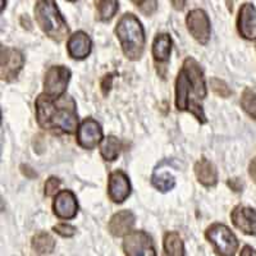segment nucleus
<instances>
[{
  "mask_svg": "<svg viewBox=\"0 0 256 256\" xmlns=\"http://www.w3.org/2000/svg\"><path fill=\"white\" fill-rule=\"evenodd\" d=\"M206 95L204 70L195 58L187 56L176 78V108L192 114L201 124H205L208 120L202 102Z\"/></svg>",
  "mask_w": 256,
  "mask_h": 256,
  "instance_id": "obj_1",
  "label": "nucleus"
},
{
  "mask_svg": "<svg viewBox=\"0 0 256 256\" xmlns=\"http://www.w3.org/2000/svg\"><path fill=\"white\" fill-rule=\"evenodd\" d=\"M36 120L41 128L54 134H72L78 130L77 104L72 96L52 98L40 94L35 102Z\"/></svg>",
  "mask_w": 256,
  "mask_h": 256,
  "instance_id": "obj_2",
  "label": "nucleus"
},
{
  "mask_svg": "<svg viewBox=\"0 0 256 256\" xmlns=\"http://www.w3.org/2000/svg\"><path fill=\"white\" fill-rule=\"evenodd\" d=\"M114 32L126 58L130 60L141 59L145 50L146 36L140 20L134 13H126L120 18Z\"/></svg>",
  "mask_w": 256,
  "mask_h": 256,
  "instance_id": "obj_3",
  "label": "nucleus"
},
{
  "mask_svg": "<svg viewBox=\"0 0 256 256\" xmlns=\"http://www.w3.org/2000/svg\"><path fill=\"white\" fill-rule=\"evenodd\" d=\"M34 12H35L38 27L48 38L56 42H60L67 38L70 34V27L67 24V20H64L62 13L59 12L56 2L38 0L35 3Z\"/></svg>",
  "mask_w": 256,
  "mask_h": 256,
  "instance_id": "obj_4",
  "label": "nucleus"
},
{
  "mask_svg": "<svg viewBox=\"0 0 256 256\" xmlns=\"http://www.w3.org/2000/svg\"><path fill=\"white\" fill-rule=\"evenodd\" d=\"M205 238L218 256H234L238 250V240L226 224L212 223L205 230Z\"/></svg>",
  "mask_w": 256,
  "mask_h": 256,
  "instance_id": "obj_5",
  "label": "nucleus"
},
{
  "mask_svg": "<svg viewBox=\"0 0 256 256\" xmlns=\"http://www.w3.org/2000/svg\"><path fill=\"white\" fill-rule=\"evenodd\" d=\"M122 248L126 256H158L152 238L145 230H132L123 238Z\"/></svg>",
  "mask_w": 256,
  "mask_h": 256,
  "instance_id": "obj_6",
  "label": "nucleus"
},
{
  "mask_svg": "<svg viewBox=\"0 0 256 256\" xmlns=\"http://www.w3.org/2000/svg\"><path fill=\"white\" fill-rule=\"evenodd\" d=\"M0 76L6 82H13L24 66V56L22 52L14 48L2 45L0 49Z\"/></svg>",
  "mask_w": 256,
  "mask_h": 256,
  "instance_id": "obj_7",
  "label": "nucleus"
},
{
  "mask_svg": "<svg viewBox=\"0 0 256 256\" xmlns=\"http://www.w3.org/2000/svg\"><path fill=\"white\" fill-rule=\"evenodd\" d=\"M186 26L190 35L198 41V44L206 45L210 40L212 24L210 18L204 9H192L186 16Z\"/></svg>",
  "mask_w": 256,
  "mask_h": 256,
  "instance_id": "obj_8",
  "label": "nucleus"
},
{
  "mask_svg": "<svg viewBox=\"0 0 256 256\" xmlns=\"http://www.w3.org/2000/svg\"><path fill=\"white\" fill-rule=\"evenodd\" d=\"M72 73L64 66H52L45 74L44 94L52 98H60L66 95Z\"/></svg>",
  "mask_w": 256,
  "mask_h": 256,
  "instance_id": "obj_9",
  "label": "nucleus"
},
{
  "mask_svg": "<svg viewBox=\"0 0 256 256\" xmlns=\"http://www.w3.org/2000/svg\"><path fill=\"white\" fill-rule=\"evenodd\" d=\"M76 141L82 148L86 150H92L98 145H102L104 141V134L100 123L91 116L84 118L77 130Z\"/></svg>",
  "mask_w": 256,
  "mask_h": 256,
  "instance_id": "obj_10",
  "label": "nucleus"
},
{
  "mask_svg": "<svg viewBox=\"0 0 256 256\" xmlns=\"http://www.w3.org/2000/svg\"><path fill=\"white\" fill-rule=\"evenodd\" d=\"M52 212L56 218L62 220H70L78 212V202L76 195L70 190H62L58 195L54 196Z\"/></svg>",
  "mask_w": 256,
  "mask_h": 256,
  "instance_id": "obj_11",
  "label": "nucleus"
},
{
  "mask_svg": "<svg viewBox=\"0 0 256 256\" xmlns=\"http://www.w3.org/2000/svg\"><path fill=\"white\" fill-rule=\"evenodd\" d=\"M132 191L130 178L123 170L118 169L109 174L108 196L114 204H122L130 198Z\"/></svg>",
  "mask_w": 256,
  "mask_h": 256,
  "instance_id": "obj_12",
  "label": "nucleus"
},
{
  "mask_svg": "<svg viewBox=\"0 0 256 256\" xmlns=\"http://www.w3.org/2000/svg\"><path fill=\"white\" fill-rule=\"evenodd\" d=\"M237 31L244 40H256V8L252 3H244L240 8Z\"/></svg>",
  "mask_w": 256,
  "mask_h": 256,
  "instance_id": "obj_13",
  "label": "nucleus"
},
{
  "mask_svg": "<svg viewBox=\"0 0 256 256\" xmlns=\"http://www.w3.org/2000/svg\"><path fill=\"white\" fill-rule=\"evenodd\" d=\"M233 226L248 236H256V210L252 208L237 205L230 212Z\"/></svg>",
  "mask_w": 256,
  "mask_h": 256,
  "instance_id": "obj_14",
  "label": "nucleus"
},
{
  "mask_svg": "<svg viewBox=\"0 0 256 256\" xmlns=\"http://www.w3.org/2000/svg\"><path fill=\"white\" fill-rule=\"evenodd\" d=\"M92 49V41L90 36L84 31H77L70 36L67 41L68 56L76 60H82L90 56Z\"/></svg>",
  "mask_w": 256,
  "mask_h": 256,
  "instance_id": "obj_15",
  "label": "nucleus"
},
{
  "mask_svg": "<svg viewBox=\"0 0 256 256\" xmlns=\"http://www.w3.org/2000/svg\"><path fill=\"white\" fill-rule=\"evenodd\" d=\"M136 223V216L131 210H120L116 212L108 223V230L112 236L123 237L132 232Z\"/></svg>",
  "mask_w": 256,
  "mask_h": 256,
  "instance_id": "obj_16",
  "label": "nucleus"
},
{
  "mask_svg": "<svg viewBox=\"0 0 256 256\" xmlns=\"http://www.w3.org/2000/svg\"><path fill=\"white\" fill-rule=\"evenodd\" d=\"M152 58L158 68L163 67V64L168 63L170 52H172V38L169 34H158L152 41Z\"/></svg>",
  "mask_w": 256,
  "mask_h": 256,
  "instance_id": "obj_17",
  "label": "nucleus"
},
{
  "mask_svg": "<svg viewBox=\"0 0 256 256\" xmlns=\"http://www.w3.org/2000/svg\"><path fill=\"white\" fill-rule=\"evenodd\" d=\"M195 176L198 180L205 187H214L218 184V172L216 166L208 160L206 158H201L195 164Z\"/></svg>",
  "mask_w": 256,
  "mask_h": 256,
  "instance_id": "obj_18",
  "label": "nucleus"
},
{
  "mask_svg": "<svg viewBox=\"0 0 256 256\" xmlns=\"http://www.w3.org/2000/svg\"><path fill=\"white\" fill-rule=\"evenodd\" d=\"M164 256H186L184 244L177 232H166L163 240Z\"/></svg>",
  "mask_w": 256,
  "mask_h": 256,
  "instance_id": "obj_19",
  "label": "nucleus"
},
{
  "mask_svg": "<svg viewBox=\"0 0 256 256\" xmlns=\"http://www.w3.org/2000/svg\"><path fill=\"white\" fill-rule=\"evenodd\" d=\"M32 250L38 255H49L56 248V240L46 232H38L32 237Z\"/></svg>",
  "mask_w": 256,
  "mask_h": 256,
  "instance_id": "obj_20",
  "label": "nucleus"
},
{
  "mask_svg": "<svg viewBox=\"0 0 256 256\" xmlns=\"http://www.w3.org/2000/svg\"><path fill=\"white\" fill-rule=\"evenodd\" d=\"M120 150H122V142L118 137L110 136L105 137L104 141L100 145V154H102V159L106 162H113L116 158L120 156Z\"/></svg>",
  "mask_w": 256,
  "mask_h": 256,
  "instance_id": "obj_21",
  "label": "nucleus"
},
{
  "mask_svg": "<svg viewBox=\"0 0 256 256\" xmlns=\"http://www.w3.org/2000/svg\"><path fill=\"white\" fill-rule=\"evenodd\" d=\"M95 8L96 14H98L96 20L108 22L116 14L120 9V3L116 0H99V2H95Z\"/></svg>",
  "mask_w": 256,
  "mask_h": 256,
  "instance_id": "obj_22",
  "label": "nucleus"
},
{
  "mask_svg": "<svg viewBox=\"0 0 256 256\" xmlns=\"http://www.w3.org/2000/svg\"><path fill=\"white\" fill-rule=\"evenodd\" d=\"M152 184L160 192H168L174 188L176 178L166 170H155L152 176Z\"/></svg>",
  "mask_w": 256,
  "mask_h": 256,
  "instance_id": "obj_23",
  "label": "nucleus"
},
{
  "mask_svg": "<svg viewBox=\"0 0 256 256\" xmlns=\"http://www.w3.org/2000/svg\"><path fill=\"white\" fill-rule=\"evenodd\" d=\"M241 108L248 116L256 120V86H250L244 90L241 95Z\"/></svg>",
  "mask_w": 256,
  "mask_h": 256,
  "instance_id": "obj_24",
  "label": "nucleus"
},
{
  "mask_svg": "<svg viewBox=\"0 0 256 256\" xmlns=\"http://www.w3.org/2000/svg\"><path fill=\"white\" fill-rule=\"evenodd\" d=\"M210 88L218 96L223 98V99H227L230 98L232 91L230 88H228V84L223 81V80L218 78V77H212L210 78Z\"/></svg>",
  "mask_w": 256,
  "mask_h": 256,
  "instance_id": "obj_25",
  "label": "nucleus"
},
{
  "mask_svg": "<svg viewBox=\"0 0 256 256\" xmlns=\"http://www.w3.org/2000/svg\"><path fill=\"white\" fill-rule=\"evenodd\" d=\"M134 4H136V6L140 9V12L144 13L145 16H152L156 12L158 9V2L155 0H144V2H136L134 0L132 2Z\"/></svg>",
  "mask_w": 256,
  "mask_h": 256,
  "instance_id": "obj_26",
  "label": "nucleus"
},
{
  "mask_svg": "<svg viewBox=\"0 0 256 256\" xmlns=\"http://www.w3.org/2000/svg\"><path fill=\"white\" fill-rule=\"evenodd\" d=\"M52 230H54L56 233H58L59 236L67 237V238L73 237L77 232L76 227H73V226H70V224H67V223L56 224V226H54V227H52Z\"/></svg>",
  "mask_w": 256,
  "mask_h": 256,
  "instance_id": "obj_27",
  "label": "nucleus"
},
{
  "mask_svg": "<svg viewBox=\"0 0 256 256\" xmlns=\"http://www.w3.org/2000/svg\"><path fill=\"white\" fill-rule=\"evenodd\" d=\"M59 186H60V180L56 177H50L49 180H46L45 182V195L46 196H54V195H58V190Z\"/></svg>",
  "mask_w": 256,
  "mask_h": 256,
  "instance_id": "obj_28",
  "label": "nucleus"
},
{
  "mask_svg": "<svg viewBox=\"0 0 256 256\" xmlns=\"http://www.w3.org/2000/svg\"><path fill=\"white\" fill-rule=\"evenodd\" d=\"M116 73H108V74H105L102 78V81H100V88H102V92L104 96L108 95L109 91H110L114 76H116Z\"/></svg>",
  "mask_w": 256,
  "mask_h": 256,
  "instance_id": "obj_29",
  "label": "nucleus"
},
{
  "mask_svg": "<svg viewBox=\"0 0 256 256\" xmlns=\"http://www.w3.org/2000/svg\"><path fill=\"white\" fill-rule=\"evenodd\" d=\"M227 184L230 187V190L236 192L242 191V188H244V184H242V180L240 178H230L227 180Z\"/></svg>",
  "mask_w": 256,
  "mask_h": 256,
  "instance_id": "obj_30",
  "label": "nucleus"
},
{
  "mask_svg": "<svg viewBox=\"0 0 256 256\" xmlns=\"http://www.w3.org/2000/svg\"><path fill=\"white\" fill-rule=\"evenodd\" d=\"M20 172H22L24 176H26L27 178H30V180H34V178L38 177V173H36L30 166H26V164H22V166H20Z\"/></svg>",
  "mask_w": 256,
  "mask_h": 256,
  "instance_id": "obj_31",
  "label": "nucleus"
},
{
  "mask_svg": "<svg viewBox=\"0 0 256 256\" xmlns=\"http://www.w3.org/2000/svg\"><path fill=\"white\" fill-rule=\"evenodd\" d=\"M240 256H256V250L254 248H251L250 244H244V248H242Z\"/></svg>",
  "mask_w": 256,
  "mask_h": 256,
  "instance_id": "obj_32",
  "label": "nucleus"
},
{
  "mask_svg": "<svg viewBox=\"0 0 256 256\" xmlns=\"http://www.w3.org/2000/svg\"><path fill=\"white\" fill-rule=\"evenodd\" d=\"M248 174H250L251 180L256 184V156L250 162V166H248Z\"/></svg>",
  "mask_w": 256,
  "mask_h": 256,
  "instance_id": "obj_33",
  "label": "nucleus"
},
{
  "mask_svg": "<svg viewBox=\"0 0 256 256\" xmlns=\"http://www.w3.org/2000/svg\"><path fill=\"white\" fill-rule=\"evenodd\" d=\"M20 24H22V26H24V28H27V30H31V20H30V18H28V16H22V17H20Z\"/></svg>",
  "mask_w": 256,
  "mask_h": 256,
  "instance_id": "obj_34",
  "label": "nucleus"
},
{
  "mask_svg": "<svg viewBox=\"0 0 256 256\" xmlns=\"http://www.w3.org/2000/svg\"><path fill=\"white\" fill-rule=\"evenodd\" d=\"M170 3L173 4V6H174L176 9H178V10H182V9L184 8V4H186V2H170Z\"/></svg>",
  "mask_w": 256,
  "mask_h": 256,
  "instance_id": "obj_35",
  "label": "nucleus"
},
{
  "mask_svg": "<svg viewBox=\"0 0 256 256\" xmlns=\"http://www.w3.org/2000/svg\"><path fill=\"white\" fill-rule=\"evenodd\" d=\"M255 50H256V44H255Z\"/></svg>",
  "mask_w": 256,
  "mask_h": 256,
  "instance_id": "obj_36",
  "label": "nucleus"
}]
</instances>
